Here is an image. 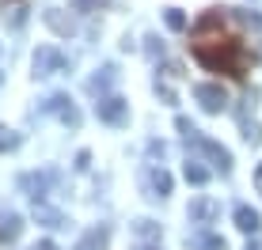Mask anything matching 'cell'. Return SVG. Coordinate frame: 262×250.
<instances>
[{
  "label": "cell",
  "mask_w": 262,
  "mask_h": 250,
  "mask_svg": "<svg viewBox=\"0 0 262 250\" xmlns=\"http://www.w3.org/2000/svg\"><path fill=\"white\" fill-rule=\"evenodd\" d=\"M19 235H23V216L4 212V216H0V243L12 246V243H19Z\"/></svg>",
  "instance_id": "obj_8"
},
{
  "label": "cell",
  "mask_w": 262,
  "mask_h": 250,
  "mask_svg": "<svg viewBox=\"0 0 262 250\" xmlns=\"http://www.w3.org/2000/svg\"><path fill=\"white\" fill-rule=\"evenodd\" d=\"M183 76V68L179 65H167L164 68V76H156V91H160V99H164L167 106H175V91H171V80H179Z\"/></svg>",
  "instance_id": "obj_10"
},
{
  "label": "cell",
  "mask_w": 262,
  "mask_h": 250,
  "mask_svg": "<svg viewBox=\"0 0 262 250\" xmlns=\"http://www.w3.org/2000/svg\"><path fill=\"white\" fill-rule=\"evenodd\" d=\"M133 228H137V235H144V239H160V224L156 220H137Z\"/></svg>",
  "instance_id": "obj_21"
},
{
  "label": "cell",
  "mask_w": 262,
  "mask_h": 250,
  "mask_svg": "<svg viewBox=\"0 0 262 250\" xmlns=\"http://www.w3.org/2000/svg\"><path fill=\"white\" fill-rule=\"evenodd\" d=\"M183 174H186V182H194V186H205V182H209V171H205V167L198 163V159H186Z\"/></svg>",
  "instance_id": "obj_16"
},
{
  "label": "cell",
  "mask_w": 262,
  "mask_h": 250,
  "mask_svg": "<svg viewBox=\"0 0 262 250\" xmlns=\"http://www.w3.org/2000/svg\"><path fill=\"white\" fill-rule=\"evenodd\" d=\"M15 148H19V133L0 125V156H4V152H15Z\"/></svg>",
  "instance_id": "obj_19"
},
{
  "label": "cell",
  "mask_w": 262,
  "mask_h": 250,
  "mask_svg": "<svg viewBox=\"0 0 262 250\" xmlns=\"http://www.w3.org/2000/svg\"><path fill=\"white\" fill-rule=\"evenodd\" d=\"M137 250H160V246H137Z\"/></svg>",
  "instance_id": "obj_27"
},
{
  "label": "cell",
  "mask_w": 262,
  "mask_h": 250,
  "mask_svg": "<svg viewBox=\"0 0 262 250\" xmlns=\"http://www.w3.org/2000/svg\"><path fill=\"white\" fill-rule=\"evenodd\" d=\"M106 243H111V228H103V224H99V228L88 231V235L80 239V243L72 246V250H106Z\"/></svg>",
  "instance_id": "obj_9"
},
{
  "label": "cell",
  "mask_w": 262,
  "mask_h": 250,
  "mask_svg": "<svg viewBox=\"0 0 262 250\" xmlns=\"http://www.w3.org/2000/svg\"><path fill=\"white\" fill-rule=\"evenodd\" d=\"M255 186H258V193H262V167H258V174H255Z\"/></svg>",
  "instance_id": "obj_25"
},
{
  "label": "cell",
  "mask_w": 262,
  "mask_h": 250,
  "mask_svg": "<svg viewBox=\"0 0 262 250\" xmlns=\"http://www.w3.org/2000/svg\"><path fill=\"white\" fill-rule=\"evenodd\" d=\"M190 250H224L221 235H190Z\"/></svg>",
  "instance_id": "obj_18"
},
{
  "label": "cell",
  "mask_w": 262,
  "mask_h": 250,
  "mask_svg": "<svg viewBox=\"0 0 262 250\" xmlns=\"http://www.w3.org/2000/svg\"><path fill=\"white\" fill-rule=\"evenodd\" d=\"M31 250H57V246H53L50 239H42V243H38V246H31Z\"/></svg>",
  "instance_id": "obj_24"
},
{
  "label": "cell",
  "mask_w": 262,
  "mask_h": 250,
  "mask_svg": "<svg viewBox=\"0 0 262 250\" xmlns=\"http://www.w3.org/2000/svg\"><path fill=\"white\" fill-rule=\"evenodd\" d=\"M194 99L202 103L205 114H221L224 106H228V95H224L221 84H198V87H194Z\"/></svg>",
  "instance_id": "obj_6"
},
{
  "label": "cell",
  "mask_w": 262,
  "mask_h": 250,
  "mask_svg": "<svg viewBox=\"0 0 262 250\" xmlns=\"http://www.w3.org/2000/svg\"><path fill=\"white\" fill-rule=\"evenodd\" d=\"M65 68H69V61H65L61 49H53V46H38L34 49V80L57 76V72H65Z\"/></svg>",
  "instance_id": "obj_3"
},
{
  "label": "cell",
  "mask_w": 262,
  "mask_h": 250,
  "mask_svg": "<svg viewBox=\"0 0 262 250\" xmlns=\"http://www.w3.org/2000/svg\"><path fill=\"white\" fill-rule=\"evenodd\" d=\"M148 197H167L171 193V174L164 171V167H160V171H148Z\"/></svg>",
  "instance_id": "obj_13"
},
{
  "label": "cell",
  "mask_w": 262,
  "mask_h": 250,
  "mask_svg": "<svg viewBox=\"0 0 262 250\" xmlns=\"http://www.w3.org/2000/svg\"><path fill=\"white\" fill-rule=\"evenodd\" d=\"M0 84H4V72H0Z\"/></svg>",
  "instance_id": "obj_28"
},
{
  "label": "cell",
  "mask_w": 262,
  "mask_h": 250,
  "mask_svg": "<svg viewBox=\"0 0 262 250\" xmlns=\"http://www.w3.org/2000/svg\"><path fill=\"white\" fill-rule=\"evenodd\" d=\"M34 220H38V224H46V228H65V224H69L57 209H50V205H42V201H34Z\"/></svg>",
  "instance_id": "obj_12"
},
{
  "label": "cell",
  "mask_w": 262,
  "mask_h": 250,
  "mask_svg": "<svg viewBox=\"0 0 262 250\" xmlns=\"http://www.w3.org/2000/svg\"><path fill=\"white\" fill-rule=\"evenodd\" d=\"M111 84H114V65H103V68H99V76H92V80H88V91L103 95Z\"/></svg>",
  "instance_id": "obj_15"
},
{
  "label": "cell",
  "mask_w": 262,
  "mask_h": 250,
  "mask_svg": "<svg viewBox=\"0 0 262 250\" xmlns=\"http://www.w3.org/2000/svg\"><path fill=\"white\" fill-rule=\"evenodd\" d=\"M42 114H53L61 125H69V129H80V110L72 106L69 95H50V99L42 103Z\"/></svg>",
  "instance_id": "obj_5"
},
{
  "label": "cell",
  "mask_w": 262,
  "mask_h": 250,
  "mask_svg": "<svg viewBox=\"0 0 262 250\" xmlns=\"http://www.w3.org/2000/svg\"><path fill=\"white\" fill-rule=\"evenodd\" d=\"M42 19H46V23H50L57 34H65V38H72V34H76V23H72V19H65V15H61L57 8H50V12L42 15Z\"/></svg>",
  "instance_id": "obj_14"
},
{
  "label": "cell",
  "mask_w": 262,
  "mask_h": 250,
  "mask_svg": "<svg viewBox=\"0 0 262 250\" xmlns=\"http://www.w3.org/2000/svg\"><path fill=\"white\" fill-rule=\"evenodd\" d=\"M243 140H247V144H262V125L243 118Z\"/></svg>",
  "instance_id": "obj_20"
},
{
  "label": "cell",
  "mask_w": 262,
  "mask_h": 250,
  "mask_svg": "<svg viewBox=\"0 0 262 250\" xmlns=\"http://www.w3.org/2000/svg\"><path fill=\"white\" fill-rule=\"evenodd\" d=\"M103 4H111V0H72V12H99Z\"/></svg>",
  "instance_id": "obj_23"
},
{
  "label": "cell",
  "mask_w": 262,
  "mask_h": 250,
  "mask_svg": "<svg viewBox=\"0 0 262 250\" xmlns=\"http://www.w3.org/2000/svg\"><path fill=\"white\" fill-rule=\"evenodd\" d=\"M236 228L247 231V235H255V231L262 228V216L255 209H247V205H239V209H236Z\"/></svg>",
  "instance_id": "obj_11"
},
{
  "label": "cell",
  "mask_w": 262,
  "mask_h": 250,
  "mask_svg": "<svg viewBox=\"0 0 262 250\" xmlns=\"http://www.w3.org/2000/svg\"><path fill=\"white\" fill-rule=\"evenodd\" d=\"M95 114H99V121H106V125H125L129 121V103H125L122 95H103V99L95 103Z\"/></svg>",
  "instance_id": "obj_4"
},
{
  "label": "cell",
  "mask_w": 262,
  "mask_h": 250,
  "mask_svg": "<svg viewBox=\"0 0 262 250\" xmlns=\"http://www.w3.org/2000/svg\"><path fill=\"white\" fill-rule=\"evenodd\" d=\"M164 19H167L171 31H183V27H186V15L179 12V8H167V12H164Z\"/></svg>",
  "instance_id": "obj_22"
},
{
  "label": "cell",
  "mask_w": 262,
  "mask_h": 250,
  "mask_svg": "<svg viewBox=\"0 0 262 250\" xmlns=\"http://www.w3.org/2000/svg\"><path fill=\"white\" fill-rule=\"evenodd\" d=\"M247 250H262V246H258V243H251V246H247Z\"/></svg>",
  "instance_id": "obj_26"
},
{
  "label": "cell",
  "mask_w": 262,
  "mask_h": 250,
  "mask_svg": "<svg viewBox=\"0 0 262 250\" xmlns=\"http://www.w3.org/2000/svg\"><path fill=\"white\" fill-rule=\"evenodd\" d=\"M175 125H179V133L186 137V144H198V148L205 152V156H213V163L221 167V174H228V171H232V156H228V148H221L216 140H209L194 121H186V118H179Z\"/></svg>",
  "instance_id": "obj_2"
},
{
  "label": "cell",
  "mask_w": 262,
  "mask_h": 250,
  "mask_svg": "<svg viewBox=\"0 0 262 250\" xmlns=\"http://www.w3.org/2000/svg\"><path fill=\"white\" fill-rule=\"evenodd\" d=\"M216 216H221V201H213V197L190 201V220H194V224H213Z\"/></svg>",
  "instance_id": "obj_7"
},
{
  "label": "cell",
  "mask_w": 262,
  "mask_h": 250,
  "mask_svg": "<svg viewBox=\"0 0 262 250\" xmlns=\"http://www.w3.org/2000/svg\"><path fill=\"white\" fill-rule=\"evenodd\" d=\"M23 190L31 193L34 201H42V197H46V174H27L23 178Z\"/></svg>",
  "instance_id": "obj_17"
},
{
  "label": "cell",
  "mask_w": 262,
  "mask_h": 250,
  "mask_svg": "<svg viewBox=\"0 0 262 250\" xmlns=\"http://www.w3.org/2000/svg\"><path fill=\"white\" fill-rule=\"evenodd\" d=\"M228 23H232L228 8H209L190 31V49L209 72H224L232 80H243L247 68L255 61H262V49H247L239 42V34L228 31Z\"/></svg>",
  "instance_id": "obj_1"
}]
</instances>
